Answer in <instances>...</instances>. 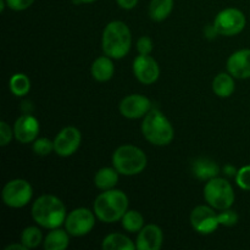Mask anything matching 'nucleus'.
I'll return each mask as SVG.
<instances>
[{"instance_id":"f257e3e1","label":"nucleus","mask_w":250,"mask_h":250,"mask_svg":"<svg viewBox=\"0 0 250 250\" xmlns=\"http://www.w3.org/2000/svg\"><path fill=\"white\" fill-rule=\"evenodd\" d=\"M32 217L41 227L54 229L65 224L66 208L58 197L44 194L32 205Z\"/></svg>"},{"instance_id":"f03ea898","label":"nucleus","mask_w":250,"mask_h":250,"mask_svg":"<svg viewBox=\"0 0 250 250\" xmlns=\"http://www.w3.org/2000/svg\"><path fill=\"white\" fill-rule=\"evenodd\" d=\"M94 214L99 221L104 224H114L124 217L128 209V198L122 190H103L95 199Z\"/></svg>"},{"instance_id":"7ed1b4c3","label":"nucleus","mask_w":250,"mask_h":250,"mask_svg":"<svg viewBox=\"0 0 250 250\" xmlns=\"http://www.w3.org/2000/svg\"><path fill=\"white\" fill-rule=\"evenodd\" d=\"M131 45L132 34L125 22L112 21L106 24L102 37V46L105 55L111 59H122L128 54Z\"/></svg>"},{"instance_id":"20e7f679","label":"nucleus","mask_w":250,"mask_h":250,"mask_svg":"<svg viewBox=\"0 0 250 250\" xmlns=\"http://www.w3.org/2000/svg\"><path fill=\"white\" fill-rule=\"evenodd\" d=\"M142 133L153 146H164L172 142L175 131L167 117L161 111L151 109L142 122Z\"/></svg>"},{"instance_id":"39448f33","label":"nucleus","mask_w":250,"mask_h":250,"mask_svg":"<svg viewBox=\"0 0 250 250\" xmlns=\"http://www.w3.org/2000/svg\"><path fill=\"white\" fill-rule=\"evenodd\" d=\"M146 153L136 146H121L115 150L112 155V165L119 171L120 175L134 176L143 172L146 167Z\"/></svg>"},{"instance_id":"423d86ee","label":"nucleus","mask_w":250,"mask_h":250,"mask_svg":"<svg viewBox=\"0 0 250 250\" xmlns=\"http://www.w3.org/2000/svg\"><path fill=\"white\" fill-rule=\"evenodd\" d=\"M204 198L215 210L229 209L234 203V190L231 183L221 177H214L204 187Z\"/></svg>"},{"instance_id":"0eeeda50","label":"nucleus","mask_w":250,"mask_h":250,"mask_svg":"<svg viewBox=\"0 0 250 250\" xmlns=\"http://www.w3.org/2000/svg\"><path fill=\"white\" fill-rule=\"evenodd\" d=\"M2 202L5 205L14 209L23 208L31 202L33 197V188L31 183L22 178H16L4 186L1 192Z\"/></svg>"},{"instance_id":"6e6552de","label":"nucleus","mask_w":250,"mask_h":250,"mask_svg":"<svg viewBox=\"0 0 250 250\" xmlns=\"http://www.w3.org/2000/svg\"><path fill=\"white\" fill-rule=\"evenodd\" d=\"M247 23L246 16L241 10L236 7H227L215 17L214 26L217 33L221 36L233 37L241 33Z\"/></svg>"},{"instance_id":"1a4fd4ad","label":"nucleus","mask_w":250,"mask_h":250,"mask_svg":"<svg viewBox=\"0 0 250 250\" xmlns=\"http://www.w3.org/2000/svg\"><path fill=\"white\" fill-rule=\"evenodd\" d=\"M95 214L87 208L72 210L65 220V229L73 237H82L89 233L95 225Z\"/></svg>"},{"instance_id":"9d476101","label":"nucleus","mask_w":250,"mask_h":250,"mask_svg":"<svg viewBox=\"0 0 250 250\" xmlns=\"http://www.w3.org/2000/svg\"><path fill=\"white\" fill-rule=\"evenodd\" d=\"M212 207L198 205L190 214V225L200 234H210L220 226L219 217Z\"/></svg>"},{"instance_id":"9b49d317","label":"nucleus","mask_w":250,"mask_h":250,"mask_svg":"<svg viewBox=\"0 0 250 250\" xmlns=\"http://www.w3.org/2000/svg\"><path fill=\"white\" fill-rule=\"evenodd\" d=\"M81 141H82V136H81L80 129L72 126L65 127L56 134L54 139V151L59 156L67 158L77 151L81 146Z\"/></svg>"},{"instance_id":"f8f14e48","label":"nucleus","mask_w":250,"mask_h":250,"mask_svg":"<svg viewBox=\"0 0 250 250\" xmlns=\"http://www.w3.org/2000/svg\"><path fill=\"white\" fill-rule=\"evenodd\" d=\"M151 110V102L141 94H131L120 103V112L124 117L131 120L144 117Z\"/></svg>"},{"instance_id":"ddd939ff","label":"nucleus","mask_w":250,"mask_h":250,"mask_svg":"<svg viewBox=\"0 0 250 250\" xmlns=\"http://www.w3.org/2000/svg\"><path fill=\"white\" fill-rule=\"evenodd\" d=\"M133 73L137 80L143 84H153L160 76V68L150 55L139 54L133 61Z\"/></svg>"},{"instance_id":"4468645a","label":"nucleus","mask_w":250,"mask_h":250,"mask_svg":"<svg viewBox=\"0 0 250 250\" xmlns=\"http://www.w3.org/2000/svg\"><path fill=\"white\" fill-rule=\"evenodd\" d=\"M15 138L22 144L32 143L39 133V122L32 115H22L14 125Z\"/></svg>"},{"instance_id":"2eb2a0df","label":"nucleus","mask_w":250,"mask_h":250,"mask_svg":"<svg viewBox=\"0 0 250 250\" xmlns=\"http://www.w3.org/2000/svg\"><path fill=\"white\" fill-rule=\"evenodd\" d=\"M163 241L164 234L160 227L150 224L138 232L136 247L138 250H159L163 247Z\"/></svg>"},{"instance_id":"dca6fc26","label":"nucleus","mask_w":250,"mask_h":250,"mask_svg":"<svg viewBox=\"0 0 250 250\" xmlns=\"http://www.w3.org/2000/svg\"><path fill=\"white\" fill-rule=\"evenodd\" d=\"M227 71L234 78H250V49L234 51L227 60Z\"/></svg>"},{"instance_id":"f3484780","label":"nucleus","mask_w":250,"mask_h":250,"mask_svg":"<svg viewBox=\"0 0 250 250\" xmlns=\"http://www.w3.org/2000/svg\"><path fill=\"white\" fill-rule=\"evenodd\" d=\"M192 172L198 180L209 181L217 177L220 173V167L214 160L209 158H198L192 165Z\"/></svg>"},{"instance_id":"a211bd4d","label":"nucleus","mask_w":250,"mask_h":250,"mask_svg":"<svg viewBox=\"0 0 250 250\" xmlns=\"http://www.w3.org/2000/svg\"><path fill=\"white\" fill-rule=\"evenodd\" d=\"M115 72V66L111 58L107 55L95 59L92 65V76L98 82H106L111 80Z\"/></svg>"},{"instance_id":"6ab92c4d","label":"nucleus","mask_w":250,"mask_h":250,"mask_svg":"<svg viewBox=\"0 0 250 250\" xmlns=\"http://www.w3.org/2000/svg\"><path fill=\"white\" fill-rule=\"evenodd\" d=\"M68 236L70 233L60 227L51 229L44 239V248L45 250H65L70 244Z\"/></svg>"},{"instance_id":"aec40b11","label":"nucleus","mask_w":250,"mask_h":250,"mask_svg":"<svg viewBox=\"0 0 250 250\" xmlns=\"http://www.w3.org/2000/svg\"><path fill=\"white\" fill-rule=\"evenodd\" d=\"M119 171L115 167H103L95 173L94 185L100 190H109L115 188L119 182Z\"/></svg>"},{"instance_id":"412c9836","label":"nucleus","mask_w":250,"mask_h":250,"mask_svg":"<svg viewBox=\"0 0 250 250\" xmlns=\"http://www.w3.org/2000/svg\"><path fill=\"white\" fill-rule=\"evenodd\" d=\"M231 73L221 72L212 81V90L220 98H229L234 92V80Z\"/></svg>"},{"instance_id":"4be33fe9","label":"nucleus","mask_w":250,"mask_h":250,"mask_svg":"<svg viewBox=\"0 0 250 250\" xmlns=\"http://www.w3.org/2000/svg\"><path fill=\"white\" fill-rule=\"evenodd\" d=\"M102 247L104 250H134L136 243L122 233H110L103 239Z\"/></svg>"},{"instance_id":"5701e85b","label":"nucleus","mask_w":250,"mask_h":250,"mask_svg":"<svg viewBox=\"0 0 250 250\" xmlns=\"http://www.w3.org/2000/svg\"><path fill=\"white\" fill-rule=\"evenodd\" d=\"M173 9V0H151L149 16L153 21L161 22L167 19Z\"/></svg>"},{"instance_id":"b1692460","label":"nucleus","mask_w":250,"mask_h":250,"mask_svg":"<svg viewBox=\"0 0 250 250\" xmlns=\"http://www.w3.org/2000/svg\"><path fill=\"white\" fill-rule=\"evenodd\" d=\"M122 227L131 233L139 232L144 227V219L142 214L136 210H127L126 214L121 219Z\"/></svg>"},{"instance_id":"393cba45","label":"nucleus","mask_w":250,"mask_h":250,"mask_svg":"<svg viewBox=\"0 0 250 250\" xmlns=\"http://www.w3.org/2000/svg\"><path fill=\"white\" fill-rule=\"evenodd\" d=\"M31 89V81L23 73H16L10 78V90L16 97H23Z\"/></svg>"},{"instance_id":"a878e982","label":"nucleus","mask_w":250,"mask_h":250,"mask_svg":"<svg viewBox=\"0 0 250 250\" xmlns=\"http://www.w3.org/2000/svg\"><path fill=\"white\" fill-rule=\"evenodd\" d=\"M43 241V234L42 231L36 226H29L22 231L21 233V243L27 249L37 248Z\"/></svg>"},{"instance_id":"bb28decb","label":"nucleus","mask_w":250,"mask_h":250,"mask_svg":"<svg viewBox=\"0 0 250 250\" xmlns=\"http://www.w3.org/2000/svg\"><path fill=\"white\" fill-rule=\"evenodd\" d=\"M34 154L39 156H46L54 150V141L48 138H37L32 146Z\"/></svg>"},{"instance_id":"cd10ccee","label":"nucleus","mask_w":250,"mask_h":250,"mask_svg":"<svg viewBox=\"0 0 250 250\" xmlns=\"http://www.w3.org/2000/svg\"><path fill=\"white\" fill-rule=\"evenodd\" d=\"M217 217H219V222L221 226L232 227L238 222V214L234 210H232L231 208L221 210V212L217 214Z\"/></svg>"},{"instance_id":"c85d7f7f","label":"nucleus","mask_w":250,"mask_h":250,"mask_svg":"<svg viewBox=\"0 0 250 250\" xmlns=\"http://www.w3.org/2000/svg\"><path fill=\"white\" fill-rule=\"evenodd\" d=\"M236 183L241 189L250 190V165L244 166L237 171Z\"/></svg>"},{"instance_id":"c756f323","label":"nucleus","mask_w":250,"mask_h":250,"mask_svg":"<svg viewBox=\"0 0 250 250\" xmlns=\"http://www.w3.org/2000/svg\"><path fill=\"white\" fill-rule=\"evenodd\" d=\"M12 136H15L14 129L7 125V122H0V146H6L11 142Z\"/></svg>"},{"instance_id":"7c9ffc66","label":"nucleus","mask_w":250,"mask_h":250,"mask_svg":"<svg viewBox=\"0 0 250 250\" xmlns=\"http://www.w3.org/2000/svg\"><path fill=\"white\" fill-rule=\"evenodd\" d=\"M137 50L141 55H149L153 51V42L148 36H143L137 42Z\"/></svg>"},{"instance_id":"2f4dec72","label":"nucleus","mask_w":250,"mask_h":250,"mask_svg":"<svg viewBox=\"0 0 250 250\" xmlns=\"http://www.w3.org/2000/svg\"><path fill=\"white\" fill-rule=\"evenodd\" d=\"M34 0H6V5L14 11H23L27 10Z\"/></svg>"},{"instance_id":"473e14b6","label":"nucleus","mask_w":250,"mask_h":250,"mask_svg":"<svg viewBox=\"0 0 250 250\" xmlns=\"http://www.w3.org/2000/svg\"><path fill=\"white\" fill-rule=\"evenodd\" d=\"M116 1L119 6L125 10H132L138 4V0H116Z\"/></svg>"},{"instance_id":"72a5a7b5","label":"nucleus","mask_w":250,"mask_h":250,"mask_svg":"<svg viewBox=\"0 0 250 250\" xmlns=\"http://www.w3.org/2000/svg\"><path fill=\"white\" fill-rule=\"evenodd\" d=\"M217 34L219 33H217V31H216V28H215L214 24H212V26H208L207 28H205V36H207L208 38L212 39V38H215Z\"/></svg>"},{"instance_id":"f704fd0d","label":"nucleus","mask_w":250,"mask_h":250,"mask_svg":"<svg viewBox=\"0 0 250 250\" xmlns=\"http://www.w3.org/2000/svg\"><path fill=\"white\" fill-rule=\"evenodd\" d=\"M5 250H27L26 247L23 246V244H20V243H14V244H10V246H7Z\"/></svg>"},{"instance_id":"c9c22d12","label":"nucleus","mask_w":250,"mask_h":250,"mask_svg":"<svg viewBox=\"0 0 250 250\" xmlns=\"http://www.w3.org/2000/svg\"><path fill=\"white\" fill-rule=\"evenodd\" d=\"M225 171H226L227 175L229 176H236L237 175V171L233 166H225Z\"/></svg>"},{"instance_id":"e433bc0d","label":"nucleus","mask_w":250,"mask_h":250,"mask_svg":"<svg viewBox=\"0 0 250 250\" xmlns=\"http://www.w3.org/2000/svg\"><path fill=\"white\" fill-rule=\"evenodd\" d=\"M95 0H73V2L75 4H89V2H94Z\"/></svg>"},{"instance_id":"4c0bfd02","label":"nucleus","mask_w":250,"mask_h":250,"mask_svg":"<svg viewBox=\"0 0 250 250\" xmlns=\"http://www.w3.org/2000/svg\"><path fill=\"white\" fill-rule=\"evenodd\" d=\"M5 4H6V0H0V11H4Z\"/></svg>"}]
</instances>
